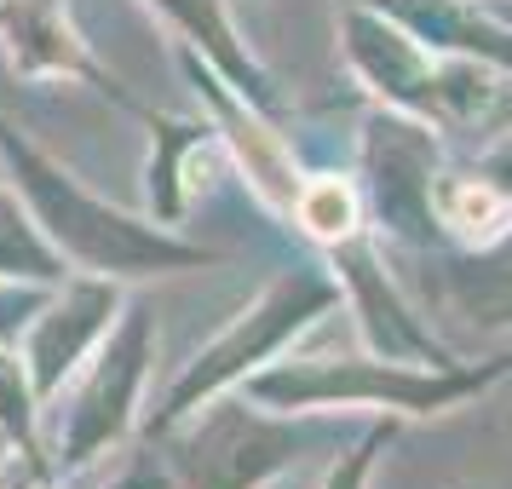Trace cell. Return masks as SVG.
Returning a JSON list of instances; mask_svg holds the SVG:
<instances>
[{
	"instance_id": "277c9868",
	"label": "cell",
	"mask_w": 512,
	"mask_h": 489,
	"mask_svg": "<svg viewBox=\"0 0 512 489\" xmlns=\"http://www.w3.org/2000/svg\"><path fill=\"white\" fill-rule=\"evenodd\" d=\"M512 374V340L478 363H392V357H277L242 380L265 409H334V415H392L438 420L478 403Z\"/></svg>"
},
{
	"instance_id": "ffe728a7",
	"label": "cell",
	"mask_w": 512,
	"mask_h": 489,
	"mask_svg": "<svg viewBox=\"0 0 512 489\" xmlns=\"http://www.w3.org/2000/svg\"><path fill=\"white\" fill-rule=\"evenodd\" d=\"M47 282H12L0 277V340H18L29 323H35V311L47 305Z\"/></svg>"
},
{
	"instance_id": "603a6c76",
	"label": "cell",
	"mask_w": 512,
	"mask_h": 489,
	"mask_svg": "<svg viewBox=\"0 0 512 489\" xmlns=\"http://www.w3.org/2000/svg\"><path fill=\"white\" fill-rule=\"evenodd\" d=\"M0 455H6V449H0Z\"/></svg>"
},
{
	"instance_id": "8992f818",
	"label": "cell",
	"mask_w": 512,
	"mask_h": 489,
	"mask_svg": "<svg viewBox=\"0 0 512 489\" xmlns=\"http://www.w3.org/2000/svg\"><path fill=\"white\" fill-rule=\"evenodd\" d=\"M150 369H156V311H150V300L127 294L116 328L70 374V386L41 409V438H47V461L58 484H81L116 449L133 443Z\"/></svg>"
},
{
	"instance_id": "d6986e66",
	"label": "cell",
	"mask_w": 512,
	"mask_h": 489,
	"mask_svg": "<svg viewBox=\"0 0 512 489\" xmlns=\"http://www.w3.org/2000/svg\"><path fill=\"white\" fill-rule=\"evenodd\" d=\"M93 489H173V466H167L156 438H133L127 449H116V472H104Z\"/></svg>"
},
{
	"instance_id": "7402d4cb",
	"label": "cell",
	"mask_w": 512,
	"mask_h": 489,
	"mask_svg": "<svg viewBox=\"0 0 512 489\" xmlns=\"http://www.w3.org/2000/svg\"><path fill=\"white\" fill-rule=\"evenodd\" d=\"M455 489H472V484H455Z\"/></svg>"
},
{
	"instance_id": "7c38bea8",
	"label": "cell",
	"mask_w": 512,
	"mask_h": 489,
	"mask_svg": "<svg viewBox=\"0 0 512 489\" xmlns=\"http://www.w3.org/2000/svg\"><path fill=\"white\" fill-rule=\"evenodd\" d=\"M139 6L156 12L167 24L173 47L196 52V58H202L213 75H225L254 110L288 121V104H282V93H277V75H271V64H265L254 47H248V35L236 29L231 0H139Z\"/></svg>"
},
{
	"instance_id": "5b68a950",
	"label": "cell",
	"mask_w": 512,
	"mask_h": 489,
	"mask_svg": "<svg viewBox=\"0 0 512 489\" xmlns=\"http://www.w3.org/2000/svg\"><path fill=\"white\" fill-rule=\"evenodd\" d=\"M328 311H340V282H334V271L323 265V254L300 248L294 259H282L277 271L259 282V294L213 334L208 346L190 351V363L173 374V386H167L162 403L144 420V438L179 426V420L196 415L208 397L236 392L248 374L271 369L277 357L294 351V340H305L311 328L323 323Z\"/></svg>"
},
{
	"instance_id": "e0dca14e",
	"label": "cell",
	"mask_w": 512,
	"mask_h": 489,
	"mask_svg": "<svg viewBox=\"0 0 512 489\" xmlns=\"http://www.w3.org/2000/svg\"><path fill=\"white\" fill-rule=\"evenodd\" d=\"M0 449H12V455H47V438H41V397L29 386L18 340H0Z\"/></svg>"
},
{
	"instance_id": "ac0fdd59",
	"label": "cell",
	"mask_w": 512,
	"mask_h": 489,
	"mask_svg": "<svg viewBox=\"0 0 512 489\" xmlns=\"http://www.w3.org/2000/svg\"><path fill=\"white\" fill-rule=\"evenodd\" d=\"M397 432H403V420L374 415L369 426H363V438L351 443L346 455H334V461L323 466V484H317V489H369L374 484V466H380V455L397 443Z\"/></svg>"
},
{
	"instance_id": "2e32d148",
	"label": "cell",
	"mask_w": 512,
	"mask_h": 489,
	"mask_svg": "<svg viewBox=\"0 0 512 489\" xmlns=\"http://www.w3.org/2000/svg\"><path fill=\"white\" fill-rule=\"evenodd\" d=\"M0 277L47 282V288H58V282L70 277V265H64L58 248L41 236L35 213H29V202L12 190V179H0Z\"/></svg>"
},
{
	"instance_id": "8fae6325",
	"label": "cell",
	"mask_w": 512,
	"mask_h": 489,
	"mask_svg": "<svg viewBox=\"0 0 512 489\" xmlns=\"http://www.w3.org/2000/svg\"><path fill=\"white\" fill-rule=\"evenodd\" d=\"M150 156H144V213L167 225V231H185L190 213L202 208V196L219 185L225 173V144L213 133L208 116H173V110H144L139 116Z\"/></svg>"
},
{
	"instance_id": "4fadbf2b",
	"label": "cell",
	"mask_w": 512,
	"mask_h": 489,
	"mask_svg": "<svg viewBox=\"0 0 512 489\" xmlns=\"http://www.w3.org/2000/svg\"><path fill=\"white\" fill-rule=\"evenodd\" d=\"M426 259V288L455 323L512 340V219L472 248H438Z\"/></svg>"
},
{
	"instance_id": "6da1fadb",
	"label": "cell",
	"mask_w": 512,
	"mask_h": 489,
	"mask_svg": "<svg viewBox=\"0 0 512 489\" xmlns=\"http://www.w3.org/2000/svg\"><path fill=\"white\" fill-rule=\"evenodd\" d=\"M0 162H6L12 190L29 202L41 236L58 248V259L70 271L144 282V277H179V271L219 265V254L190 242L185 231H167L150 213H133L110 196H98L70 162H58L41 139H29L6 110H0Z\"/></svg>"
},
{
	"instance_id": "ba28073f",
	"label": "cell",
	"mask_w": 512,
	"mask_h": 489,
	"mask_svg": "<svg viewBox=\"0 0 512 489\" xmlns=\"http://www.w3.org/2000/svg\"><path fill=\"white\" fill-rule=\"evenodd\" d=\"M0 64L24 87H87L133 121L150 110L93 52L70 0H0Z\"/></svg>"
},
{
	"instance_id": "9a60e30c",
	"label": "cell",
	"mask_w": 512,
	"mask_h": 489,
	"mask_svg": "<svg viewBox=\"0 0 512 489\" xmlns=\"http://www.w3.org/2000/svg\"><path fill=\"white\" fill-rule=\"evenodd\" d=\"M363 6L403 24L420 47L449 52V58H478L512 75V24L478 0H363Z\"/></svg>"
},
{
	"instance_id": "7a4b0ae2",
	"label": "cell",
	"mask_w": 512,
	"mask_h": 489,
	"mask_svg": "<svg viewBox=\"0 0 512 489\" xmlns=\"http://www.w3.org/2000/svg\"><path fill=\"white\" fill-rule=\"evenodd\" d=\"M334 41L346 75L397 116L438 127L443 139H495L512 110V75L478 58L420 47L403 24L363 0H334Z\"/></svg>"
},
{
	"instance_id": "5bb4252c",
	"label": "cell",
	"mask_w": 512,
	"mask_h": 489,
	"mask_svg": "<svg viewBox=\"0 0 512 489\" xmlns=\"http://www.w3.org/2000/svg\"><path fill=\"white\" fill-rule=\"evenodd\" d=\"M438 225L449 248H472L512 219V121L484 139L472 162H449L438 179Z\"/></svg>"
},
{
	"instance_id": "9c48e42d",
	"label": "cell",
	"mask_w": 512,
	"mask_h": 489,
	"mask_svg": "<svg viewBox=\"0 0 512 489\" xmlns=\"http://www.w3.org/2000/svg\"><path fill=\"white\" fill-rule=\"evenodd\" d=\"M173 52H179V70H185L190 93L202 104V116L213 121V133L225 144L231 167L248 179V190H254V202L271 213L277 225H288V219H294V202H300L305 173H311L305 156L294 150V139H288V121L254 110V104L236 93L225 75H213L196 52H185V47H173Z\"/></svg>"
},
{
	"instance_id": "52a82bcc",
	"label": "cell",
	"mask_w": 512,
	"mask_h": 489,
	"mask_svg": "<svg viewBox=\"0 0 512 489\" xmlns=\"http://www.w3.org/2000/svg\"><path fill=\"white\" fill-rule=\"evenodd\" d=\"M449 167V139L415 116H397L386 104L363 110L357 121V167L351 179L363 190V213L380 242L397 254H438L449 236L438 225V179Z\"/></svg>"
},
{
	"instance_id": "3957f363",
	"label": "cell",
	"mask_w": 512,
	"mask_h": 489,
	"mask_svg": "<svg viewBox=\"0 0 512 489\" xmlns=\"http://www.w3.org/2000/svg\"><path fill=\"white\" fill-rule=\"evenodd\" d=\"M369 420L334 409H265L236 386L208 397L179 426L156 432V443L173 466V489H265L288 472L346 455Z\"/></svg>"
},
{
	"instance_id": "30bf717a",
	"label": "cell",
	"mask_w": 512,
	"mask_h": 489,
	"mask_svg": "<svg viewBox=\"0 0 512 489\" xmlns=\"http://www.w3.org/2000/svg\"><path fill=\"white\" fill-rule=\"evenodd\" d=\"M127 294H133V282L93 277V271H70V277L47 294V305L35 311V323L18 334V351H24V369H29L35 397H41V409L70 386V374L81 369L98 351V340L116 328Z\"/></svg>"
},
{
	"instance_id": "44dd1931",
	"label": "cell",
	"mask_w": 512,
	"mask_h": 489,
	"mask_svg": "<svg viewBox=\"0 0 512 489\" xmlns=\"http://www.w3.org/2000/svg\"><path fill=\"white\" fill-rule=\"evenodd\" d=\"M0 489H64L47 455H0Z\"/></svg>"
}]
</instances>
